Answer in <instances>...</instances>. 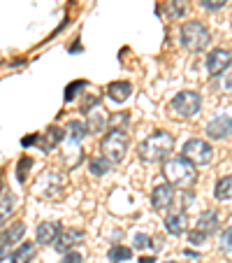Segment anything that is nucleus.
Here are the masks:
<instances>
[{"instance_id": "obj_18", "label": "nucleus", "mask_w": 232, "mask_h": 263, "mask_svg": "<svg viewBox=\"0 0 232 263\" xmlns=\"http://www.w3.org/2000/svg\"><path fill=\"white\" fill-rule=\"evenodd\" d=\"M65 130H68V138H70V142L72 144H79L81 140H84V135L89 133L86 124H81V121H68Z\"/></svg>"}, {"instance_id": "obj_1", "label": "nucleus", "mask_w": 232, "mask_h": 263, "mask_svg": "<svg viewBox=\"0 0 232 263\" xmlns=\"http://www.w3.org/2000/svg\"><path fill=\"white\" fill-rule=\"evenodd\" d=\"M174 152V138L167 130H153L146 140H142L137 147V154L146 163H160L167 161Z\"/></svg>"}, {"instance_id": "obj_2", "label": "nucleus", "mask_w": 232, "mask_h": 263, "mask_svg": "<svg viewBox=\"0 0 232 263\" xmlns=\"http://www.w3.org/2000/svg\"><path fill=\"white\" fill-rule=\"evenodd\" d=\"M163 175L174 189H181V191H191L193 184L198 182L195 163H191L186 156H170L163 165Z\"/></svg>"}, {"instance_id": "obj_8", "label": "nucleus", "mask_w": 232, "mask_h": 263, "mask_svg": "<svg viewBox=\"0 0 232 263\" xmlns=\"http://www.w3.org/2000/svg\"><path fill=\"white\" fill-rule=\"evenodd\" d=\"M174 203V186L170 182L156 184L151 191V205L156 212H167V208H172Z\"/></svg>"}, {"instance_id": "obj_6", "label": "nucleus", "mask_w": 232, "mask_h": 263, "mask_svg": "<svg viewBox=\"0 0 232 263\" xmlns=\"http://www.w3.org/2000/svg\"><path fill=\"white\" fill-rule=\"evenodd\" d=\"M181 156H186V159L191 161V163H195V165H207V163H212V159H214V149H212V144H209L207 140L193 138V140H188V142L183 144Z\"/></svg>"}, {"instance_id": "obj_30", "label": "nucleus", "mask_w": 232, "mask_h": 263, "mask_svg": "<svg viewBox=\"0 0 232 263\" xmlns=\"http://www.w3.org/2000/svg\"><path fill=\"white\" fill-rule=\"evenodd\" d=\"M207 238H209V235H204L202 231H198V229H195V231H191V235H188V240H191V245H202Z\"/></svg>"}, {"instance_id": "obj_25", "label": "nucleus", "mask_w": 232, "mask_h": 263, "mask_svg": "<svg viewBox=\"0 0 232 263\" xmlns=\"http://www.w3.org/2000/svg\"><path fill=\"white\" fill-rule=\"evenodd\" d=\"M84 86H86L84 80H77V82H72V84H68V89H65V103H70V100L77 96V91L84 89Z\"/></svg>"}, {"instance_id": "obj_23", "label": "nucleus", "mask_w": 232, "mask_h": 263, "mask_svg": "<svg viewBox=\"0 0 232 263\" xmlns=\"http://www.w3.org/2000/svg\"><path fill=\"white\" fill-rule=\"evenodd\" d=\"M130 256H133V249H128V247H121V245H114V247L109 249V261H112V263L128 261Z\"/></svg>"}, {"instance_id": "obj_17", "label": "nucleus", "mask_w": 232, "mask_h": 263, "mask_svg": "<svg viewBox=\"0 0 232 263\" xmlns=\"http://www.w3.org/2000/svg\"><path fill=\"white\" fill-rule=\"evenodd\" d=\"M216 226H218V214L214 212V210H204L198 217V223H195V229L202 231L204 235H212L214 231H216Z\"/></svg>"}, {"instance_id": "obj_22", "label": "nucleus", "mask_w": 232, "mask_h": 263, "mask_svg": "<svg viewBox=\"0 0 232 263\" xmlns=\"http://www.w3.org/2000/svg\"><path fill=\"white\" fill-rule=\"evenodd\" d=\"M130 124V115L128 112H116L109 117V130H125Z\"/></svg>"}, {"instance_id": "obj_12", "label": "nucleus", "mask_w": 232, "mask_h": 263, "mask_svg": "<svg viewBox=\"0 0 232 263\" xmlns=\"http://www.w3.org/2000/svg\"><path fill=\"white\" fill-rule=\"evenodd\" d=\"M63 138H68V130L58 128V126H49V128L40 135V149L42 152H51V149L58 147Z\"/></svg>"}, {"instance_id": "obj_27", "label": "nucleus", "mask_w": 232, "mask_h": 263, "mask_svg": "<svg viewBox=\"0 0 232 263\" xmlns=\"http://www.w3.org/2000/svg\"><path fill=\"white\" fill-rule=\"evenodd\" d=\"M221 247H223V252H232V226L223 231V235H221Z\"/></svg>"}, {"instance_id": "obj_19", "label": "nucleus", "mask_w": 232, "mask_h": 263, "mask_svg": "<svg viewBox=\"0 0 232 263\" xmlns=\"http://www.w3.org/2000/svg\"><path fill=\"white\" fill-rule=\"evenodd\" d=\"M214 196H216L218 200L232 198V175H225V177L218 179L216 186H214Z\"/></svg>"}, {"instance_id": "obj_31", "label": "nucleus", "mask_w": 232, "mask_h": 263, "mask_svg": "<svg viewBox=\"0 0 232 263\" xmlns=\"http://www.w3.org/2000/svg\"><path fill=\"white\" fill-rule=\"evenodd\" d=\"M170 3H172V12H174L177 16H183V14H186V5H183L186 0H170Z\"/></svg>"}, {"instance_id": "obj_35", "label": "nucleus", "mask_w": 232, "mask_h": 263, "mask_svg": "<svg viewBox=\"0 0 232 263\" xmlns=\"http://www.w3.org/2000/svg\"><path fill=\"white\" fill-rule=\"evenodd\" d=\"M165 263H177V261H165Z\"/></svg>"}, {"instance_id": "obj_11", "label": "nucleus", "mask_w": 232, "mask_h": 263, "mask_svg": "<svg viewBox=\"0 0 232 263\" xmlns=\"http://www.w3.org/2000/svg\"><path fill=\"white\" fill-rule=\"evenodd\" d=\"M186 226H188V219L183 210H174V212L165 214V231L170 235H183L186 233Z\"/></svg>"}, {"instance_id": "obj_28", "label": "nucleus", "mask_w": 232, "mask_h": 263, "mask_svg": "<svg viewBox=\"0 0 232 263\" xmlns=\"http://www.w3.org/2000/svg\"><path fill=\"white\" fill-rule=\"evenodd\" d=\"M200 5L204 10H221V7L227 5V0H200Z\"/></svg>"}, {"instance_id": "obj_16", "label": "nucleus", "mask_w": 232, "mask_h": 263, "mask_svg": "<svg viewBox=\"0 0 232 263\" xmlns=\"http://www.w3.org/2000/svg\"><path fill=\"white\" fill-rule=\"evenodd\" d=\"M86 128H89V133H102L104 128H109V121L104 119V109H91V112H86Z\"/></svg>"}, {"instance_id": "obj_3", "label": "nucleus", "mask_w": 232, "mask_h": 263, "mask_svg": "<svg viewBox=\"0 0 232 263\" xmlns=\"http://www.w3.org/2000/svg\"><path fill=\"white\" fill-rule=\"evenodd\" d=\"M179 40L186 47L188 51H202L209 47L212 42V35H209L207 26L202 21H186L181 26V33H179Z\"/></svg>"}, {"instance_id": "obj_7", "label": "nucleus", "mask_w": 232, "mask_h": 263, "mask_svg": "<svg viewBox=\"0 0 232 263\" xmlns=\"http://www.w3.org/2000/svg\"><path fill=\"white\" fill-rule=\"evenodd\" d=\"M232 65V51L230 49H223V47H216L214 51L207 54V70L212 77H218L223 74L227 68Z\"/></svg>"}, {"instance_id": "obj_4", "label": "nucleus", "mask_w": 232, "mask_h": 263, "mask_svg": "<svg viewBox=\"0 0 232 263\" xmlns=\"http://www.w3.org/2000/svg\"><path fill=\"white\" fill-rule=\"evenodd\" d=\"M128 133L125 130H109L102 138V144H100V152L102 156L109 161V163H121L125 159V152H128Z\"/></svg>"}, {"instance_id": "obj_14", "label": "nucleus", "mask_w": 232, "mask_h": 263, "mask_svg": "<svg viewBox=\"0 0 232 263\" xmlns=\"http://www.w3.org/2000/svg\"><path fill=\"white\" fill-rule=\"evenodd\" d=\"M26 233V226L21 221H14L10 223V229H3V258L7 256V247L14 242H19Z\"/></svg>"}, {"instance_id": "obj_26", "label": "nucleus", "mask_w": 232, "mask_h": 263, "mask_svg": "<svg viewBox=\"0 0 232 263\" xmlns=\"http://www.w3.org/2000/svg\"><path fill=\"white\" fill-rule=\"evenodd\" d=\"M33 165V161L28 159V156H21V161H19V170H16V179L19 182H26V170Z\"/></svg>"}, {"instance_id": "obj_15", "label": "nucleus", "mask_w": 232, "mask_h": 263, "mask_svg": "<svg viewBox=\"0 0 232 263\" xmlns=\"http://www.w3.org/2000/svg\"><path fill=\"white\" fill-rule=\"evenodd\" d=\"M130 93H133V84H130V82H125V80L112 82V84L107 86V96L112 100H116V103H123V100H128Z\"/></svg>"}, {"instance_id": "obj_13", "label": "nucleus", "mask_w": 232, "mask_h": 263, "mask_svg": "<svg viewBox=\"0 0 232 263\" xmlns=\"http://www.w3.org/2000/svg\"><path fill=\"white\" fill-rule=\"evenodd\" d=\"M86 233L81 229H65L63 233H60L58 242H56V249H60V252H65V249H72L74 245L84 242Z\"/></svg>"}, {"instance_id": "obj_9", "label": "nucleus", "mask_w": 232, "mask_h": 263, "mask_svg": "<svg viewBox=\"0 0 232 263\" xmlns=\"http://www.w3.org/2000/svg\"><path fill=\"white\" fill-rule=\"evenodd\" d=\"M60 233H63V229H60L58 221H42L40 226H37V231H35V240H37V245H56L60 238Z\"/></svg>"}, {"instance_id": "obj_32", "label": "nucleus", "mask_w": 232, "mask_h": 263, "mask_svg": "<svg viewBox=\"0 0 232 263\" xmlns=\"http://www.w3.org/2000/svg\"><path fill=\"white\" fill-rule=\"evenodd\" d=\"M60 263H81V254L79 252H68Z\"/></svg>"}, {"instance_id": "obj_5", "label": "nucleus", "mask_w": 232, "mask_h": 263, "mask_svg": "<svg viewBox=\"0 0 232 263\" xmlns=\"http://www.w3.org/2000/svg\"><path fill=\"white\" fill-rule=\"evenodd\" d=\"M202 107V98L198 91H179L172 100H170V109L181 119H191L195 117Z\"/></svg>"}, {"instance_id": "obj_21", "label": "nucleus", "mask_w": 232, "mask_h": 263, "mask_svg": "<svg viewBox=\"0 0 232 263\" xmlns=\"http://www.w3.org/2000/svg\"><path fill=\"white\" fill-rule=\"evenodd\" d=\"M114 163H109L104 156H95V159L89 161V170L95 175V177H102V175H107L109 170H112Z\"/></svg>"}, {"instance_id": "obj_20", "label": "nucleus", "mask_w": 232, "mask_h": 263, "mask_svg": "<svg viewBox=\"0 0 232 263\" xmlns=\"http://www.w3.org/2000/svg\"><path fill=\"white\" fill-rule=\"evenodd\" d=\"M35 256V245L33 242H24L14 254H12V263H30Z\"/></svg>"}, {"instance_id": "obj_10", "label": "nucleus", "mask_w": 232, "mask_h": 263, "mask_svg": "<svg viewBox=\"0 0 232 263\" xmlns=\"http://www.w3.org/2000/svg\"><path fill=\"white\" fill-rule=\"evenodd\" d=\"M232 133V117L230 115H218L207 124V135L212 140H223Z\"/></svg>"}, {"instance_id": "obj_33", "label": "nucleus", "mask_w": 232, "mask_h": 263, "mask_svg": "<svg viewBox=\"0 0 232 263\" xmlns=\"http://www.w3.org/2000/svg\"><path fill=\"white\" fill-rule=\"evenodd\" d=\"M35 142H40V135H30V138L21 140V144H24V147H30V144H35Z\"/></svg>"}, {"instance_id": "obj_34", "label": "nucleus", "mask_w": 232, "mask_h": 263, "mask_svg": "<svg viewBox=\"0 0 232 263\" xmlns=\"http://www.w3.org/2000/svg\"><path fill=\"white\" fill-rule=\"evenodd\" d=\"M139 263H156V261L151 256H144V258H139Z\"/></svg>"}, {"instance_id": "obj_24", "label": "nucleus", "mask_w": 232, "mask_h": 263, "mask_svg": "<svg viewBox=\"0 0 232 263\" xmlns=\"http://www.w3.org/2000/svg\"><path fill=\"white\" fill-rule=\"evenodd\" d=\"M14 212V196L10 194V189L3 191V219H7V214Z\"/></svg>"}, {"instance_id": "obj_29", "label": "nucleus", "mask_w": 232, "mask_h": 263, "mask_svg": "<svg viewBox=\"0 0 232 263\" xmlns=\"http://www.w3.org/2000/svg\"><path fill=\"white\" fill-rule=\"evenodd\" d=\"M135 247H137V249L151 247V238H149L146 233H137V235H135Z\"/></svg>"}]
</instances>
